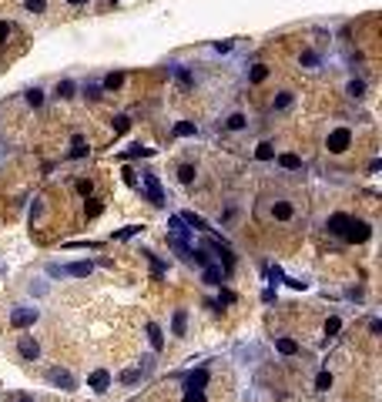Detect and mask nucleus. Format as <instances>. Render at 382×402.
<instances>
[{"label": "nucleus", "instance_id": "nucleus-1", "mask_svg": "<svg viewBox=\"0 0 382 402\" xmlns=\"http://www.w3.org/2000/svg\"><path fill=\"white\" fill-rule=\"evenodd\" d=\"M349 145H352V131H349V128H335L332 134H329V151L342 154Z\"/></svg>", "mask_w": 382, "mask_h": 402}, {"label": "nucleus", "instance_id": "nucleus-2", "mask_svg": "<svg viewBox=\"0 0 382 402\" xmlns=\"http://www.w3.org/2000/svg\"><path fill=\"white\" fill-rule=\"evenodd\" d=\"M141 181H144V191H148V198H151L154 205H165V191H161L158 178H154V175H144Z\"/></svg>", "mask_w": 382, "mask_h": 402}, {"label": "nucleus", "instance_id": "nucleus-3", "mask_svg": "<svg viewBox=\"0 0 382 402\" xmlns=\"http://www.w3.org/2000/svg\"><path fill=\"white\" fill-rule=\"evenodd\" d=\"M342 235H345L349 241H366L372 232H369V225H366V221H349V228H345Z\"/></svg>", "mask_w": 382, "mask_h": 402}, {"label": "nucleus", "instance_id": "nucleus-4", "mask_svg": "<svg viewBox=\"0 0 382 402\" xmlns=\"http://www.w3.org/2000/svg\"><path fill=\"white\" fill-rule=\"evenodd\" d=\"M34 319H37V308H14V315H10V322H14L17 329L34 325Z\"/></svg>", "mask_w": 382, "mask_h": 402}, {"label": "nucleus", "instance_id": "nucleus-5", "mask_svg": "<svg viewBox=\"0 0 382 402\" xmlns=\"http://www.w3.org/2000/svg\"><path fill=\"white\" fill-rule=\"evenodd\" d=\"M17 352L24 355L27 362H34V359H37V355H40V346H37V342H34L31 335H24V338H20V342H17Z\"/></svg>", "mask_w": 382, "mask_h": 402}, {"label": "nucleus", "instance_id": "nucleus-6", "mask_svg": "<svg viewBox=\"0 0 382 402\" xmlns=\"http://www.w3.org/2000/svg\"><path fill=\"white\" fill-rule=\"evenodd\" d=\"M88 386L94 389V392H104V389L111 386V372L107 369H97V372H91V379H88Z\"/></svg>", "mask_w": 382, "mask_h": 402}, {"label": "nucleus", "instance_id": "nucleus-7", "mask_svg": "<svg viewBox=\"0 0 382 402\" xmlns=\"http://www.w3.org/2000/svg\"><path fill=\"white\" fill-rule=\"evenodd\" d=\"M201 278H205L208 285H222L225 272H222V265H205V275H201Z\"/></svg>", "mask_w": 382, "mask_h": 402}, {"label": "nucleus", "instance_id": "nucleus-8", "mask_svg": "<svg viewBox=\"0 0 382 402\" xmlns=\"http://www.w3.org/2000/svg\"><path fill=\"white\" fill-rule=\"evenodd\" d=\"M349 221H352V218H349V215H332V218H329V232H335V235H342V232H345V228H349Z\"/></svg>", "mask_w": 382, "mask_h": 402}, {"label": "nucleus", "instance_id": "nucleus-9", "mask_svg": "<svg viewBox=\"0 0 382 402\" xmlns=\"http://www.w3.org/2000/svg\"><path fill=\"white\" fill-rule=\"evenodd\" d=\"M184 329H188V312H184V308H178V312H175V322H171V332H175V335H184Z\"/></svg>", "mask_w": 382, "mask_h": 402}, {"label": "nucleus", "instance_id": "nucleus-10", "mask_svg": "<svg viewBox=\"0 0 382 402\" xmlns=\"http://www.w3.org/2000/svg\"><path fill=\"white\" fill-rule=\"evenodd\" d=\"M50 382H54V386H64V389H74L71 372H61V369H54V372H50Z\"/></svg>", "mask_w": 382, "mask_h": 402}, {"label": "nucleus", "instance_id": "nucleus-11", "mask_svg": "<svg viewBox=\"0 0 382 402\" xmlns=\"http://www.w3.org/2000/svg\"><path fill=\"white\" fill-rule=\"evenodd\" d=\"M275 349H279L282 355H295V352H298V342H295V338H279Z\"/></svg>", "mask_w": 382, "mask_h": 402}, {"label": "nucleus", "instance_id": "nucleus-12", "mask_svg": "<svg viewBox=\"0 0 382 402\" xmlns=\"http://www.w3.org/2000/svg\"><path fill=\"white\" fill-rule=\"evenodd\" d=\"M205 382H208V372L205 369H198V372H191V376H188V389H205Z\"/></svg>", "mask_w": 382, "mask_h": 402}, {"label": "nucleus", "instance_id": "nucleus-13", "mask_svg": "<svg viewBox=\"0 0 382 402\" xmlns=\"http://www.w3.org/2000/svg\"><path fill=\"white\" fill-rule=\"evenodd\" d=\"M279 164H282V168H288V171H298V168H302L298 154H279Z\"/></svg>", "mask_w": 382, "mask_h": 402}, {"label": "nucleus", "instance_id": "nucleus-14", "mask_svg": "<svg viewBox=\"0 0 382 402\" xmlns=\"http://www.w3.org/2000/svg\"><path fill=\"white\" fill-rule=\"evenodd\" d=\"M148 335H151V346H154V349H161V346H165V335H161V329L154 325V322L148 325Z\"/></svg>", "mask_w": 382, "mask_h": 402}, {"label": "nucleus", "instance_id": "nucleus-15", "mask_svg": "<svg viewBox=\"0 0 382 402\" xmlns=\"http://www.w3.org/2000/svg\"><path fill=\"white\" fill-rule=\"evenodd\" d=\"M255 158H258V161H271V158H275V148H271L268 141H265V145H258V151H255Z\"/></svg>", "mask_w": 382, "mask_h": 402}, {"label": "nucleus", "instance_id": "nucleus-16", "mask_svg": "<svg viewBox=\"0 0 382 402\" xmlns=\"http://www.w3.org/2000/svg\"><path fill=\"white\" fill-rule=\"evenodd\" d=\"M67 275H77V278L91 275V262H77V265H71V268H67Z\"/></svg>", "mask_w": 382, "mask_h": 402}, {"label": "nucleus", "instance_id": "nucleus-17", "mask_svg": "<svg viewBox=\"0 0 382 402\" xmlns=\"http://www.w3.org/2000/svg\"><path fill=\"white\" fill-rule=\"evenodd\" d=\"M175 134L178 137H191L195 134V124H191V121H181V124H175Z\"/></svg>", "mask_w": 382, "mask_h": 402}, {"label": "nucleus", "instance_id": "nucleus-18", "mask_svg": "<svg viewBox=\"0 0 382 402\" xmlns=\"http://www.w3.org/2000/svg\"><path fill=\"white\" fill-rule=\"evenodd\" d=\"M271 211H275V218H282V221H285V218H292V205H285V201H279Z\"/></svg>", "mask_w": 382, "mask_h": 402}, {"label": "nucleus", "instance_id": "nucleus-19", "mask_svg": "<svg viewBox=\"0 0 382 402\" xmlns=\"http://www.w3.org/2000/svg\"><path fill=\"white\" fill-rule=\"evenodd\" d=\"M315 389H322V392H325V389H332V376H329V372H318Z\"/></svg>", "mask_w": 382, "mask_h": 402}, {"label": "nucleus", "instance_id": "nucleus-20", "mask_svg": "<svg viewBox=\"0 0 382 402\" xmlns=\"http://www.w3.org/2000/svg\"><path fill=\"white\" fill-rule=\"evenodd\" d=\"M184 402H205V389H188V392H184Z\"/></svg>", "mask_w": 382, "mask_h": 402}, {"label": "nucleus", "instance_id": "nucleus-21", "mask_svg": "<svg viewBox=\"0 0 382 402\" xmlns=\"http://www.w3.org/2000/svg\"><path fill=\"white\" fill-rule=\"evenodd\" d=\"M178 178H181L184 185H188V181H195V168H191V164H181V171H178Z\"/></svg>", "mask_w": 382, "mask_h": 402}, {"label": "nucleus", "instance_id": "nucleus-22", "mask_svg": "<svg viewBox=\"0 0 382 402\" xmlns=\"http://www.w3.org/2000/svg\"><path fill=\"white\" fill-rule=\"evenodd\" d=\"M228 128H231V131L245 128V114H231V118H228Z\"/></svg>", "mask_w": 382, "mask_h": 402}, {"label": "nucleus", "instance_id": "nucleus-23", "mask_svg": "<svg viewBox=\"0 0 382 402\" xmlns=\"http://www.w3.org/2000/svg\"><path fill=\"white\" fill-rule=\"evenodd\" d=\"M121 80H124V74H107V80H104V88H121Z\"/></svg>", "mask_w": 382, "mask_h": 402}, {"label": "nucleus", "instance_id": "nucleus-24", "mask_svg": "<svg viewBox=\"0 0 382 402\" xmlns=\"http://www.w3.org/2000/svg\"><path fill=\"white\" fill-rule=\"evenodd\" d=\"M27 101H31L34 107H40V104H44V94H40V91L34 88V91H27Z\"/></svg>", "mask_w": 382, "mask_h": 402}, {"label": "nucleus", "instance_id": "nucleus-25", "mask_svg": "<svg viewBox=\"0 0 382 402\" xmlns=\"http://www.w3.org/2000/svg\"><path fill=\"white\" fill-rule=\"evenodd\" d=\"M138 154H151V148H141V145H134V148H127V151H124V158H138Z\"/></svg>", "mask_w": 382, "mask_h": 402}, {"label": "nucleus", "instance_id": "nucleus-26", "mask_svg": "<svg viewBox=\"0 0 382 402\" xmlns=\"http://www.w3.org/2000/svg\"><path fill=\"white\" fill-rule=\"evenodd\" d=\"M265 77H268V67H262V64H258V67L252 71V80L258 84V80H265Z\"/></svg>", "mask_w": 382, "mask_h": 402}, {"label": "nucleus", "instance_id": "nucleus-27", "mask_svg": "<svg viewBox=\"0 0 382 402\" xmlns=\"http://www.w3.org/2000/svg\"><path fill=\"white\" fill-rule=\"evenodd\" d=\"M339 325H342L339 319H329V322H325V335H335V332H339Z\"/></svg>", "mask_w": 382, "mask_h": 402}, {"label": "nucleus", "instance_id": "nucleus-28", "mask_svg": "<svg viewBox=\"0 0 382 402\" xmlns=\"http://www.w3.org/2000/svg\"><path fill=\"white\" fill-rule=\"evenodd\" d=\"M27 7H31L34 14H44V7H47V4H44V0H27Z\"/></svg>", "mask_w": 382, "mask_h": 402}, {"label": "nucleus", "instance_id": "nucleus-29", "mask_svg": "<svg viewBox=\"0 0 382 402\" xmlns=\"http://www.w3.org/2000/svg\"><path fill=\"white\" fill-rule=\"evenodd\" d=\"M288 104H292V94H279L275 97V107H288Z\"/></svg>", "mask_w": 382, "mask_h": 402}, {"label": "nucleus", "instance_id": "nucleus-30", "mask_svg": "<svg viewBox=\"0 0 382 402\" xmlns=\"http://www.w3.org/2000/svg\"><path fill=\"white\" fill-rule=\"evenodd\" d=\"M114 131H118V134H121V131H127V118H124V114L114 118Z\"/></svg>", "mask_w": 382, "mask_h": 402}, {"label": "nucleus", "instance_id": "nucleus-31", "mask_svg": "<svg viewBox=\"0 0 382 402\" xmlns=\"http://www.w3.org/2000/svg\"><path fill=\"white\" fill-rule=\"evenodd\" d=\"M84 151H88V148H84V141H74V158H84Z\"/></svg>", "mask_w": 382, "mask_h": 402}, {"label": "nucleus", "instance_id": "nucleus-32", "mask_svg": "<svg viewBox=\"0 0 382 402\" xmlns=\"http://www.w3.org/2000/svg\"><path fill=\"white\" fill-rule=\"evenodd\" d=\"M349 94H352V97L362 94V80H352V84H349Z\"/></svg>", "mask_w": 382, "mask_h": 402}, {"label": "nucleus", "instance_id": "nucleus-33", "mask_svg": "<svg viewBox=\"0 0 382 402\" xmlns=\"http://www.w3.org/2000/svg\"><path fill=\"white\" fill-rule=\"evenodd\" d=\"M121 379H124L127 386H131V382H138V369H127V372H124V376H121Z\"/></svg>", "mask_w": 382, "mask_h": 402}, {"label": "nucleus", "instance_id": "nucleus-34", "mask_svg": "<svg viewBox=\"0 0 382 402\" xmlns=\"http://www.w3.org/2000/svg\"><path fill=\"white\" fill-rule=\"evenodd\" d=\"M71 91H74V84H71V80H64L61 88H57V94H71Z\"/></svg>", "mask_w": 382, "mask_h": 402}, {"label": "nucleus", "instance_id": "nucleus-35", "mask_svg": "<svg viewBox=\"0 0 382 402\" xmlns=\"http://www.w3.org/2000/svg\"><path fill=\"white\" fill-rule=\"evenodd\" d=\"M77 191L80 194H91V181H77Z\"/></svg>", "mask_w": 382, "mask_h": 402}, {"label": "nucleus", "instance_id": "nucleus-36", "mask_svg": "<svg viewBox=\"0 0 382 402\" xmlns=\"http://www.w3.org/2000/svg\"><path fill=\"white\" fill-rule=\"evenodd\" d=\"M7 34H10V27L4 24V20H0V44H4V40H7Z\"/></svg>", "mask_w": 382, "mask_h": 402}, {"label": "nucleus", "instance_id": "nucleus-37", "mask_svg": "<svg viewBox=\"0 0 382 402\" xmlns=\"http://www.w3.org/2000/svg\"><path fill=\"white\" fill-rule=\"evenodd\" d=\"M67 4H74V7H77V4H88V0H67Z\"/></svg>", "mask_w": 382, "mask_h": 402}, {"label": "nucleus", "instance_id": "nucleus-38", "mask_svg": "<svg viewBox=\"0 0 382 402\" xmlns=\"http://www.w3.org/2000/svg\"><path fill=\"white\" fill-rule=\"evenodd\" d=\"M20 402H34V399H31V395H20Z\"/></svg>", "mask_w": 382, "mask_h": 402}]
</instances>
